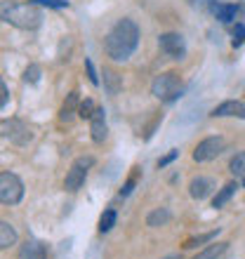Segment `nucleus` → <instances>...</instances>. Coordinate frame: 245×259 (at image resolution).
<instances>
[{"label":"nucleus","mask_w":245,"mask_h":259,"mask_svg":"<svg viewBox=\"0 0 245 259\" xmlns=\"http://www.w3.org/2000/svg\"><path fill=\"white\" fill-rule=\"evenodd\" d=\"M139 45V26L132 19H120L104 40V52L113 62H128Z\"/></svg>","instance_id":"nucleus-1"},{"label":"nucleus","mask_w":245,"mask_h":259,"mask_svg":"<svg viewBox=\"0 0 245 259\" xmlns=\"http://www.w3.org/2000/svg\"><path fill=\"white\" fill-rule=\"evenodd\" d=\"M210 116L215 118H226V116H233V118H245V104L236 102V99H229V102L219 104L217 109L212 111Z\"/></svg>","instance_id":"nucleus-10"},{"label":"nucleus","mask_w":245,"mask_h":259,"mask_svg":"<svg viewBox=\"0 0 245 259\" xmlns=\"http://www.w3.org/2000/svg\"><path fill=\"white\" fill-rule=\"evenodd\" d=\"M95 165V158H78L73 165H71V170L66 172V179H64V189L71 193H75L85 184V179H88V170Z\"/></svg>","instance_id":"nucleus-5"},{"label":"nucleus","mask_w":245,"mask_h":259,"mask_svg":"<svg viewBox=\"0 0 245 259\" xmlns=\"http://www.w3.org/2000/svg\"><path fill=\"white\" fill-rule=\"evenodd\" d=\"M7 99H10V92H7V85H5V80L0 78V109L7 104Z\"/></svg>","instance_id":"nucleus-28"},{"label":"nucleus","mask_w":245,"mask_h":259,"mask_svg":"<svg viewBox=\"0 0 245 259\" xmlns=\"http://www.w3.org/2000/svg\"><path fill=\"white\" fill-rule=\"evenodd\" d=\"M217 236V231H210V233H203V236H196V238H189L186 243H184V247L186 250H193V247H198V245H203V243H208V240H212Z\"/></svg>","instance_id":"nucleus-22"},{"label":"nucleus","mask_w":245,"mask_h":259,"mask_svg":"<svg viewBox=\"0 0 245 259\" xmlns=\"http://www.w3.org/2000/svg\"><path fill=\"white\" fill-rule=\"evenodd\" d=\"M75 104H78V92H71V95H68V99L64 102V106H61V111H59V120H61V123H68V120L73 118Z\"/></svg>","instance_id":"nucleus-18"},{"label":"nucleus","mask_w":245,"mask_h":259,"mask_svg":"<svg viewBox=\"0 0 245 259\" xmlns=\"http://www.w3.org/2000/svg\"><path fill=\"white\" fill-rule=\"evenodd\" d=\"M236 191H238V182H229V184H226L224 189H219L217 196L212 198V207H215V210L224 207V205L229 203V200H231V196H233Z\"/></svg>","instance_id":"nucleus-13"},{"label":"nucleus","mask_w":245,"mask_h":259,"mask_svg":"<svg viewBox=\"0 0 245 259\" xmlns=\"http://www.w3.org/2000/svg\"><path fill=\"white\" fill-rule=\"evenodd\" d=\"M95 111H97V106H95V102H92V99H85V102L78 104V116H80V118H88V120H90Z\"/></svg>","instance_id":"nucleus-23"},{"label":"nucleus","mask_w":245,"mask_h":259,"mask_svg":"<svg viewBox=\"0 0 245 259\" xmlns=\"http://www.w3.org/2000/svg\"><path fill=\"white\" fill-rule=\"evenodd\" d=\"M243 42H245V26L236 24V28H233V48H240Z\"/></svg>","instance_id":"nucleus-25"},{"label":"nucleus","mask_w":245,"mask_h":259,"mask_svg":"<svg viewBox=\"0 0 245 259\" xmlns=\"http://www.w3.org/2000/svg\"><path fill=\"white\" fill-rule=\"evenodd\" d=\"M3 137H7L10 142L24 146V144L31 139V130L21 123V120L12 118V120H5V123H3Z\"/></svg>","instance_id":"nucleus-8"},{"label":"nucleus","mask_w":245,"mask_h":259,"mask_svg":"<svg viewBox=\"0 0 245 259\" xmlns=\"http://www.w3.org/2000/svg\"><path fill=\"white\" fill-rule=\"evenodd\" d=\"M19 259H48L45 245H40L38 240H26L19 250Z\"/></svg>","instance_id":"nucleus-12"},{"label":"nucleus","mask_w":245,"mask_h":259,"mask_svg":"<svg viewBox=\"0 0 245 259\" xmlns=\"http://www.w3.org/2000/svg\"><path fill=\"white\" fill-rule=\"evenodd\" d=\"M224 151V139L222 137H208L193 149V160L196 163H208V160H215Z\"/></svg>","instance_id":"nucleus-6"},{"label":"nucleus","mask_w":245,"mask_h":259,"mask_svg":"<svg viewBox=\"0 0 245 259\" xmlns=\"http://www.w3.org/2000/svg\"><path fill=\"white\" fill-rule=\"evenodd\" d=\"M229 170H231L233 177L245 179V151H240V153H236V156L231 158V163H229Z\"/></svg>","instance_id":"nucleus-20"},{"label":"nucleus","mask_w":245,"mask_h":259,"mask_svg":"<svg viewBox=\"0 0 245 259\" xmlns=\"http://www.w3.org/2000/svg\"><path fill=\"white\" fill-rule=\"evenodd\" d=\"M170 222V210H165V207H160V210H153L146 217V224L151 226V229H158V226H165Z\"/></svg>","instance_id":"nucleus-19"},{"label":"nucleus","mask_w":245,"mask_h":259,"mask_svg":"<svg viewBox=\"0 0 245 259\" xmlns=\"http://www.w3.org/2000/svg\"><path fill=\"white\" fill-rule=\"evenodd\" d=\"M243 186H245V179H243Z\"/></svg>","instance_id":"nucleus-32"},{"label":"nucleus","mask_w":245,"mask_h":259,"mask_svg":"<svg viewBox=\"0 0 245 259\" xmlns=\"http://www.w3.org/2000/svg\"><path fill=\"white\" fill-rule=\"evenodd\" d=\"M168 259H182V257H168Z\"/></svg>","instance_id":"nucleus-31"},{"label":"nucleus","mask_w":245,"mask_h":259,"mask_svg":"<svg viewBox=\"0 0 245 259\" xmlns=\"http://www.w3.org/2000/svg\"><path fill=\"white\" fill-rule=\"evenodd\" d=\"M40 7H66L68 0H35Z\"/></svg>","instance_id":"nucleus-26"},{"label":"nucleus","mask_w":245,"mask_h":259,"mask_svg":"<svg viewBox=\"0 0 245 259\" xmlns=\"http://www.w3.org/2000/svg\"><path fill=\"white\" fill-rule=\"evenodd\" d=\"M104 88H106L109 95H118L123 88L120 75H118L116 71H111V68H104Z\"/></svg>","instance_id":"nucleus-16"},{"label":"nucleus","mask_w":245,"mask_h":259,"mask_svg":"<svg viewBox=\"0 0 245 259\" xmlns=\"http://www.w3.org/2000/svg\"><path fill=\"white\" fill-rule=\"evenodd\" d=\"M191 5L198 7V10H208V7H215V0H191Z\"/></svg>","instance_id":"nucleus-29"},{"label":"nucleus","mask_w":245,"mask_h":259,"mask_svg":"<svg viewBox=\"0 0 245 259\" xmlns=\"http://www.w3.org/2000/svg\"><path fill=\"white\" fill-rule=\"evenodd\" d=\"M90 132L97 144H102L106 139V118H104V109H97L90 118Z\"/></svg>","instance_id":"nucleus-11"},{"label":"nucleus","mask_w":245,"mask_h":259,"mask_svg":"<svg viewBox=\"0 0 245 259\" xmlns=\"http://www.w3.org/2000/svg\"><path fill=\"white\" fill-rule=\"evenodd\" d=\"M24 80H26V82H38V80H40V66L31 64V66L24 71Z\"/></svg>","instance_id":"nucleus-24"},{"label":"nucleus","mask_w":245,"mask_h":259,"mask_svg":"<svg viewBox=\"0 0 245 259\" xmlns=\"http://www.w3.org/2000/svg\"><path fill=\"white\" fill-rule=\"evenodd\" d=\"M85 68H88V75H90V82H92V85H99V78H97V71H95V64L90 62V59H85Z\"/></svg>","instance_id":"nucleus-27"},{"label":"nucleus","mask_w":245,"mask_h":259,"mask_svg":"<svg viewBox=\"0 0 245 259\" xmlns=\"http://www.w3.org/2000/svg\"><path fill=\"white\" fill-rule=\"evenodd\" d=\"M212 191H215V179H210V177H193L191 179V184H189L191 198L203 200V198H208Z\"/></svg>","instance_id":"nucleus-9"},{"label":"nucleus","mask_w":245,"mask_h":259,"mask_svg":"<svg viewBox=\"0 0 245 259\" xmlns=\"http://www.w3.org/2000/svg\"><path fill=\"white\" fill-rule=\"evenodd\" d=\"M177 156H179V151H170V153H168L165 158H160V160H158V167H165V165H170Z\"/></svg>","instance_id":"nucleus-30"},{"label":"nucleus","mask_w":245,"mask_h":259,"mask_svg":"<svg viewBox=\"0 0 245 259\" xmlns=\"http://www.w3.org/2000/svg\"><path fill=\"white\" fill-rule=\"evenodd\" d=\"M24 198V184L14 172H0V203L17 205Z\"/></svg>","instance_id":"nucleus-4"},{"label":"nucleus","mask_w":245,"mask_h":259,"mask_svg":"<svg viewBox=\"0 0 245 259\" xmlns=\"http://www.w3.org/2000/svg\"><path fill=\"white\" fill-rule=\"evenodd\" d=\"M0 19L21 31H33L43 24V12L38 3H14L5 0L0 3Z\"/></svg>","instance_id":"nucleus-2"},{"label":"nucleus","mask_w":245,"mask_h":259,"mask_svg":"<svg viewBox=\"0 0 245 259\" xmlns=\"http://www.w3.org/2000/svg\"><path fill=\"white\" fill-rule=\"evenodd\" d=\"M17 243V231L12 224H7L5 219H0V250H7Z\"/></svg>","instance_id":"nucleus-14"},{"label":"nucleus","mask_w":245,"mask_h":259,"mask_svg":"<svg viewBox=\"0 0 245 259\" xmlns=\"http://www.w3.org/2000/svg\"><path fill=\"white\" fill-rule=\"evenodd\" d=\"M212 12H215V17H217L219 21L229 24V21L236 19V14H238V7H236V5H226V3H215Z\"/></svg>","instance_id":"nucleus-15"},{"label":"nucleus","mask_w":245,"mask_h":259,"mask_svg":"<svg viewBox=\"0 0 245 259\" xmlns=\"http://www.w3.org/2000/svg\"><path fill=\"white\" fill-rule=\"evenodd\" d=\"M226 247H229V243H215V245H208L205 250H200L193 259H219L226 252Z\"/></svg>","instance_id":"nucleus-17"},{"label":"nucleus","mask_w":245,"mask_h":259,"mask_svg":"<svg viewBox=\"0 0 245 259\" xmlns=\"http://www.w3.org/2000/svg\"><path fill=\"white\" fill-rule=\"evenodd\" d=\"M151 92L153 97H158L160 102H175L182 95V78L175 71L156 75V80L151 82Z\"/></svg>","instance_id":"nucleus-3"},{"label":"nucleus","mask_w":245,"mask_h":259,"mask_svg":"<svg viewBox=\"0 0 245 259\" xmlns=\"http://www.w3.org/2000/svg\"><path fill=\"white\" fill-rule=\"evenodd\" d=\"M158 48L170 59H182L186 55V42H184V38L179 33H163L158 38Z\"/></svg>","instance_id":"nucleus-7"},{"label":"nucleus","mask_w":245,"mask_h":259,"mask_svg":"<svg viewBox=\"0 0 245 259\" xmlns=\"http://www.w3.org/2000/svg\"><path fill=\"white\" fill-rule=\"evenodd\" d=\"M113 226H116V210H113V207H109V210H104L102 219H99V231L109 233Z\"/></svg>","instance_id":"nucleus-21"}]
</instances>
